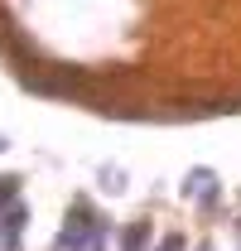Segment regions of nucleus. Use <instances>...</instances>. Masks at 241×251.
Here are the masks:
<instances>
[{
	"label": "nucleus",
	"instance_id": "obj_1",
	"mask_svg": "<svg viewBox=\"0 0 241 251\" xmlns=\"http://www.w3.org/2000/svg\"><path fill=\"white\" fill-rule=\"evenodd\" d=\"M140 232H145V227H130V237H125V251H140Z\"/></svg>",
	"mask_w": 241,
	"mask_h": 251
}]
</instances>
